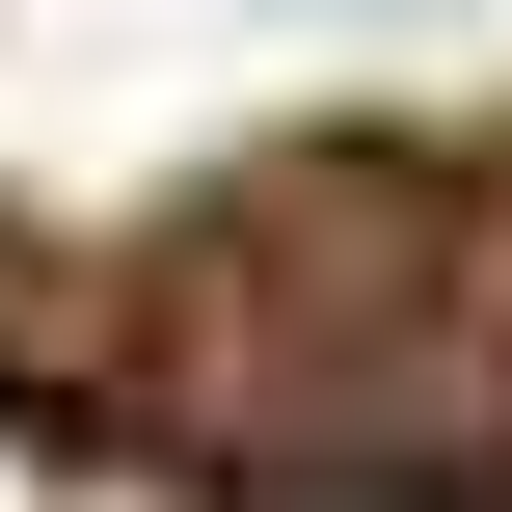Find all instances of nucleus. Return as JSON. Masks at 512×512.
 I'll use <instances>...</instances> for the list:
<instances>
[{
	"instance_id": "obj_1",
	"label": "nucleus",
	"mask_w": 512,
	"mask_h": 512,
	"mask_svg": "<svg viewBox=\"0 0 512 512\" xmlns=\"http://www.w3.org/2000/svg\"><path fill=\"white\" fill-rule=\"evenodd\" d=\"M297 27H459V0H297Z\"/></svg>"
}]
</instances>
